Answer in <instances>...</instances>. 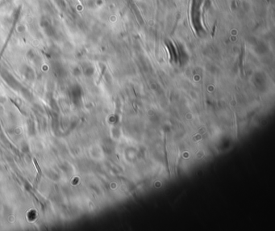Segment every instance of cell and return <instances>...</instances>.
<instances>
[{"instance_id": "1", "label": "cell", "mask_w": 275, "mask_h": 231, "mask_svg": "<svg viewBox=\"0 0 275 231\" xmlns=\"http://www.w3.org/2000/svg\"><path fill=\"white\" fill-rule=\"evenodd\" d=\"M33 162L36 168V170H37V177H36V184H37L39 179H40V177L42 175V172H41V169H40V166H39L38 162H37V161H36V158H33Z\"/></svg>"}]
</instances>
